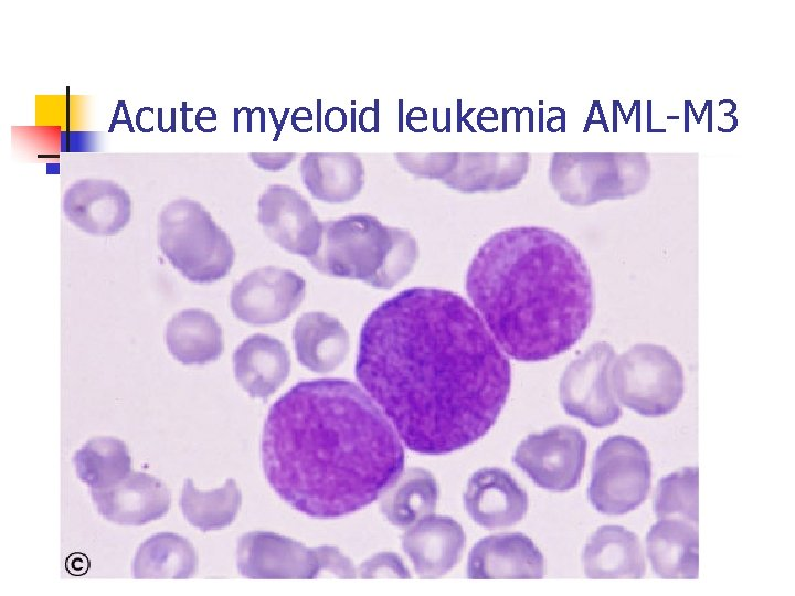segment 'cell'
I'll return each instance as SVG.
<instances>
[{
	"label": "cell",
	"mask_w": 795,
	"mask_h": 596,
	"mask_svg": "<svg viewBox=\"0 0 795 596\" xmlns=\"http://www.w3.org/2000/svg\"><path fill=\"white\" fill-rule=\"evenodd\" d=\"M586 447L585 436L579 428L556 425L523 439L515 451L513 462L537 486L566 491L581 479Z\"/></svg>",
	"instance_id": "30bf717a"
},
{
	"label": "cell",
	"mask_w": 795,
	"mask_h": 596,
	"mask_svg": "<svg viewBox=\"0 0 795 596\" xmlns=\"http://www.w3.org/2000/svg\"><path fill=\"white\" fill-rule=\"evenodd\" d=\"M396 162L416 178L443 181L455 168L458 152H395Z\"/></svg>",
	"instance_id": "4dcf8cb0"
},
{
	"label": "cell",
	"mask_w": 795,
	"mask_h": 596,
	"mask_svg": "<svg viewBox=\"0 0 795 596\" xmlns=\"http://www.w3.org/2000/svg\"><path fill=\"white\" fill-rule=\"evenodd\" d=\"M251 161L261 169L267 171H279L292 163L297 153L295 152H250Z\"/></svg>",
	"instance_id": "836d02e7"
},
{
	"label": "cell",
	"mask_w": 795,
	"mask_h": 596,
	"mask_svg": "<svg viewBox=\"0 0 795 596\" xmlns=\"http://www.w3.org/2000/svg\"><path fill=\"white\" fill-rule=\"evenodd\" d=\"M610 380L616 400L646 417L671 413L685 389L677 358L653 343H637L614 359Z\"/></svg>",
	"instance_id": "52a82bcc"
},
{
	"label": "cell",
	"mask_w": 795,
	"mask_h": 596,
	"mask_svg": "<svg viewBox=\"0 0 795 596\" xmlns=\"http://www.w3.org/2000/svg\"><path fill=\"white\" fill-rule=\"evenodd\" d=\"M321 572L327 571L339 578H356L357 570L353 563L337 547L321 545L317 547Z\"/></svg>",
	"instance_id": "d6a6232c"
},
{
	"label": "cell",
	"mask_w": 795,
	"mask_h": 596,
	"mask_svg": "<svg viewBox=\"0 0 795 596\" xmlns=\"http://www.w3.org/2000/svg\"><path fill=\"white\" fill-rule=\"evenodd\" d=\"M651 177L645 152H553L549 180L559 198L574 206L638 194Z\"/></svg>",
	"instance_id": "8992f818"
},
{
	"label": "cell",
	"mask_w": 795,
	"mask_h": 596,
	"mask_svg": "<svg viewBox=\"0 0 795 596\" xmlns=\"http://www.w3.org/2000/svg\"><path fill=\"white\" fill-rule=\"evenodd\" d=\"M197 570L194 546L172 532H159L146 539L132 561V575L137 579H184L192 577Z\"/></svg>",
	"instance_id": "4316f807"
},
{
	"label": "cell",
	"mask_w": 795,
	"mask_h": 596,
	"mask_svg": "<svg viewBox=\"0 0 795 596\" xmlns=\"http://www.w3.org/2000/svg\"><path fill=\"white\" fill-rule=\"evenodd\" d=\"M165 341L170 354L184 365H204L224 350L223 331L211 313L190 308L174 315L166 326Z\"/></svg>",
	"instance_id": "d4e9b609"
},
{
	"label": "cell",
	"mask_w": 795,
	"mask_h": 596,
	"mask_svg": "<svg viewBox=\"0 0 795 596\" xmlns=\"http://www.w3.org/2000/svg\"><path fill=\"white\" fill-rule=\"evenodd\" d=\"M614 359L615 350L610 343L596 342L568 365L559 386L565 413L596 428L621 418L622 407L610 380Z\"/></svg>",
	"instance_id": "9c48e42d"
},
{
	"label": "cell",
	"mask_w": 795,
	"mask_h": 596,
	"mask_svg": "<svg viewBox=\"0 0 795 596\" xmlns=\"http://www.w3.org/2000/svg\"><path fill=\"white\" fill-rule=\"evenodd\" d=\"M646 552L661 578L698 577L697 524L680 518L659 519L648 531Z\"/></svg>",
	"instance_id": "7402d4cb"
},
{
	"label": "cell",
	"mask_w": 795,
	"mask_h": 596,
	"mask_svg": "<svg viewBox=\"0 0 795 596\" xmlns=\"http://www.w3.org/2000/svg\"><path fill=\"white\" fill-rule=\"evenodd\" d=\"M236 563L242 576L255 579H312L321 572L317 547L267 531L241 536Z\"/></svg>",
	"instance_id": "7c38bea8"
},
{
	"label": "cell",
	"mask_w": 795,
	"mask_h": 596,
	"mask_svg": "<svg viewBox=\"0 0 795 596\" xmlns=\"http://www.w3.org/2000/svg\"><path fill=\"white\" fill-rule=\"evenodd\" d=\"M298 361L317 373L339 366L350 349L349 334L343 324L325 312H307L297 319L293 331Z\"/></svg>",
	"instance_id": "cb8c5ba5"
},
{
	"label": "cell",
	"mask_w": 795,
	"mask_h": 596,
	"mask_svg": "<svg viewBox=\"0 0 795 596\" xmlns=\"http://www.w3.org/2000/svg\"><path fill=\"white\" fill-rule=\"evenodd\" d=\"M305 294L306 283L299 275L267 266L252 270L233 286L231 309L247 324H274L288 318Z\"/></svg>",
	"instance_id": "8fae6325"
},
{
	"label": "cell",
	"mask_w": 795,
	"mask_h": 596,
	"mask_svg": "<svg viewBox=\"0 0 795 596\" xmlns=\"http://www.w3.org/2000/svg\"><path fill=\"white\" fill-rule=\"evenodd\" d=\"M467 294L507 354L542 361L574 345L594 310V288L580 251L545 227L499 231L475 254Z\"/></svg>",
	"instance_id": "3957f363"
},
{
	"label": "cell",
	"mask_w": 795,
	"mask_h": 596,
	"mask_svg": "<svg viewBox=\"0 0 795 596\" xmlns=\"http://www.w3.org/2000/svg\"><path fill=\"white\" fill-rule=\"evenodd\" d=\"M73 462L77 477L91 489L110 487L131 472L127 445L114 437H96L80 448Z\"/></svg>",
	"instance_id": "f1b7e54d"
},
{
	"label": "cell",
	"mask_w": 795,
	"mask_h": 596,
	"mask_svg": "<svg viewBox=\"0 0 795 596\" xmlns=\"http://www.w3.org/2000/svg\"><path fill=\"white\" fill-rule=\"evenodd\" d=\"M464 504L477 524L486 529H500L524 517L528 496L509 472L497 467H486L469 478Z\"/></svg>",
	"instance_id": "2e32d148"
},
{
	"label": "cell",
	"mask_w": 795,
	"mask_h": 596,
	"mask_svg": "<svg viewBox=\"0 0 795 596\" xmlns=\"http://www.w3.org/2000/svg\"><path fill=\"white\" fill-rule=\"evenodd\" d=\"M242 504V493L232 478L221 488L201 491L192 479L184 480L180 508L187 521L201 531L220 530L229 526L236 518Z\"/></svg>",
	"instance_id": "83f0119b"
},
{
	"label": "cell",
	"mask_w": 795,
	"mask_h": 596,
	"mask_svg": "<svg viewBox=\"0 0 795 596\" xmlns=\"http://www.w3.org/2000/svg\"><path fill=\"white\" fill-rule=\"evenodd\" d=\"M465 540L457 521L432 514L409 526L402 546L421 578H437L457 564Z\"/></svg>",
	"instance_id": "ac0fdd59"
},
{
	"label": "cell",
	"mask_w": 795,
	"mask_h": 596,
	"mask_svg": "<svg viewBox=\"0 0 795 596\" xmlns=\"http://www.w3.org/2000/svg\"><path fill=\"white\" fill-rule=\"evenodd\" d=\"M650 483L651 460L646 447L634 437L615 435L595 453L587 497L598 512L622 515L643 503Z\"/></svg>",
	"instance_id": "ba28073f"
},
{
	"label": "cell",
	"mask_w": 795,
	"mask_h": 596,
	"mask_svg": "<svg viewBox=\"0 0 795 596\" xmlns=\"http://www.w3.org/2000/svg\"><path fill=\"white\" fill-rule=\"evenodd\" d=\"M131 199L114 181L81 179L67 188L63 195V212L78 230L110 236L120 232L131 217Z\"/></svg>",
	"instance_id": "5bb4252c"
},
{
	"label": "cell",
	"mask_w": 795,
	"mask_h": 596,
	"mask_svg": "<svg viewBox=\"0 0 795 596\" xmlns=\"http://www.w3.org/2000/svg\"><path fill=\"white\" fill-rule=\"evenodd\" d=\"M232 359L235 379L251 397L268 398L290 371L287 349L267 334L256 333L245 339Z\"/></svg>",
	"instance_id": "ffe728a7"
},
{
	"label": "cell",
	"mask_w": 795,
	"mask_h": 596,
	"mask_svg": "<svg viewBox=\"0 0 795 596\" xmlns=\"http://www.w3.org/2000/svg\"><path fill=\"white\" fill-rule=\"evenodd\" d=\"M654 512L658 519L680 518L698 523L697 467H683L658 481Z\"/></svg>",
	"instance_id": "f546056e"
},
{
	"label": "cell",
	"mask_w": 795,
	"mask_h": 596,
	"mask_svg": "<svg viewBox=\"0 0 795 596\" xmlns=\"http://www.w3.org/2000/svg\"><path fill=\"white\" fill-rule=\"evenodd\" d=\"M299 171L310 194L322 202L353 200L364 184V166L353 152H306Z\"/></svg>",
	"instance_id": "603a6c76"
},
{
	"label": "cell",
	"mask_w": 795,
	"mask_h": 596,
	"mask_svg": "<svg viewBox=\"0 0 795 596\" xmlns=\"http://www.w3.org/2000/svg\"><path fill=\"white\" fill-rule=\"evenodd\" d=\"M530 163L529 152H458L454 170L442 182L463 193L509 190L521 183Z\"/></svg>",
	"instance_id": "d6986e66"
},
{
	"label": "cell",
	"mask_w": 795,
	"mask_h": 596,
	"mask_svg": "<svg viewBox=\"0 0 795 596\" xmlns=\"http://www.w3.org/2000/svg\"><path fill=\"white\" fill-rule=\"evenodd\" d=\"M356 375L400 439L447 454L481 438L510 391V363L479 315L458 295L415 287L365 320Z\"/></svg>",
	"instance_id": "6da1fadb"
},
{
	"label": "cell",
	"mask_w": 795,
	"mask_h": 596,
	"mask_svg": "<svg viewBox=\"0 0 795 596\" xmlns=\"http://www.w3.org/2000/svg\"><path fill=\"white\" fill-rule=\"evenodd\" d=\"M438 486L426 469L413 467L402 471L380 496L385 518L399 528H409L434 514Z\"/></svg>",
	"instance_id": "484cf974"
},
{
	"label": "cell",
	"mask_w": 795,
	"mask_h": 596,
	"mask_svg": "<svg viewBox=\"0 0 795 596\" xmlns=\"http://www.w3.org/2000/svg\"><path fill=\"white\" fill-rule=\"evenodd\" d=\"M582 558L589 578L639 579L646 572L639 538L619 525L598 528L589 539Z\"/></svg>",
	"instance_id": "44dd1931"
},
{
	"label": "cell",
	"mask_w": 795,
	"mask_h": 596,
	"mask_svg": "<svg viewBox=\"0 0 795 596\" xmlns=\"http://www.w3.org/2000/svg\"><path fill=\"white\" fill-rule=\"evenodd\" d=\"M418 258V245L406 230L383 225L370 214L322 221L319 247L308 260L318 272L389 289Z\"/></svg>",
	"instance_id": "277c9868"
},
{
	"label": "cell",
	"mask_w": 795,
	"mask_h": 596,
	"mask_svg": "<svg viewBox=\"0 0 795 596\" xmlns=\"http://www.w3.org/2000/svg\"><path fill=\"white\" fill-rule=\"evenodd\" d=\"M91 497L104 519L121 525L158 520L171 504L170 491L161 480L134 471L110 487L91 489Z\"/></svg>",
	"instance_id": "9a60e30c"
},
{
	"label": "cell",
	"mask_w": 795,
	"mask_h": 596,
	"mask_svg": "<svg viewBox=\"0 0 795 596\" xmlns=\"http://www.w3.org/2000/svg\"><path fill=\"white\" fill-rule=\"evenodd\" d=\"M357 577L377 578H411L402 558L393 552L378 553L364 561L357 570Z\"/></svg>",
	"instance_id": "1f68e13d"
},
{
	"label": "cell",
	"mask_w": 795,
	"mask_h": 596,
	"mask_svg": "<svg viewBox=\"0 0 795 596\" xmlns=\"http://www.w3.org/2000/svg\"><path fill=\"white\" fill-rule=\"evenodd\" d=\"M262 464L272 488L306 515L338 518L377 500L404 468V449L374 401L351 381L297 383L271 407Z\"/></svg>",
	"instance_id": "7a4b0ae2"
},
{
	"label": "cell",
	"mask_w": 795,
	"mask_h": 596,
	"mask_svg": "<svg viewBox=\"0 0 795 596\" xmlns=\"http://www.w3.org/2000/svg\"><path fill=\"white\" fill-rule=\"evenodd\" d=\"M158 245L169 263L197 284L222 279L235 259L227 234L201 203L190 199L173 200L162 207Z\"/></svg>",
	"instance_id": "5b68a950"
},
{
	"label": "cell",
	"mask_w": 795,
	"mask_h": 596,
	"mask_svg": "<svg viewBox=\"0 0 795 596\" xmlns=\"http://www.w3.org/2000/svg\"><path fill=\"white\" fill-rule=\"evenodd\" d=\"M257 220L266 235L287 252L307 259L317 252L322 221L297 190L272 184L259 196Z\"/></svg>",
	"instance_id": "4fadbf2b"
},
{
	"label": "cell",
	"mask_w": 795,
	"mask_h": 596,
	"mask_svg": "<svg viewBox=\"0 0 795 596\" xmlns=\"http://www.w3.org/2000/svg\"><path fill=\"white\" fill-rule=\"evenodd\" d=\"M544 558L522 533H502L478 541L468 557L467 576L473 579L542 578Z\"/></svg>",
	"instance_id": "e0dca14e"
}]
</instances>
